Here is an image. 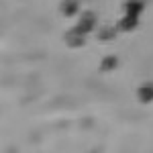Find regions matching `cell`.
Returning a JSON list of instances; mask_svg holds the SVG:
<instances>
[{"mask_svg": "<svg viewBox=\"0 0 153 153\" xmlns=\"http://www.w3.org/2000/svg\"><path fill=\"white\" fill-rule=\"evenodd\" d=\"M63 41H65V45L70 49H80V47H84V43H86V33H82L78 27H74V29H70V31L65 33Z\"/></svg>", "mask_w": 153, "mask_h": 153, "instance_id": "cell-1", "label": "cell"}, {"mask_svg": "<svg viewBox=\"0 0 153 153\" xmlns=\"http://www.w3.org/2000/svg\"><path fill=\"white\" fill-rule=\"evenodd\" d=\"M96 23H98V21H96V14L92 10H86L84 14H80V19H78V25H76V27H78L82 33L88 35V33H92V31L96 29Z\"/></svg>", "mask_w": 153, "mask_h": 153, "instance_id": "cell-2", "label": "cell"}, {"mask_svg": "<svg viewBox=\"0 0 153 153\" xmlns=\"http://www.w3.org/2000/svg\"><path fill=\"white\" fill-rule=\"evenodd\" d=\"M139 19L141 16H133V14H123L120 19H118V31H123V33H133L137 27H139Z\"/></svg>", "mask_w": 153, "mask_h": 153, "instance_id": "cell-3", "label": "cell"}, {"mask_svg": "<svg viewBox=\"0 0 153 153\" xmlns=\"http://www.w3.org/2000/svg\"><path fill=\"white\" fill-rule=\"evenodd\" d=\"M123 8H125V14L141 16L143 10H145V2H143V0H125Z\"/></svg>", "mask_w": 153, "mask_h": 153, "instance_id": "cell-4", "label": "cell"}, {"mask_svg": "<svg viewBox=\"0 0 153 153\" xmlns=\"http://www.w3.org/2000/svg\"><path fill=\"white\" fill-rule=\"evenodd\" d=\"M137 98H139L141 104H151L153 102V84L151 82L141 84L139 90H137Z\"/></svg>", "mask_w": 153, "mask_h": 153, "instance_id": "cell-5", "label": "cell"}, {"mask_svg": "<svg viewBox=\"0 0 153 153\" xmlns=\"http://www.w3.org/2000/svg\"><path fill=\"white\" fill-rule=\"evenodd\" d=\"M59 12L63 14V16H76L78 12H80V0H63L61 4H59Z\"/></svg>", "mask_w": 153, "mask_h": 153, "instance_id": "cell-6", "label": "cell"}, {"mask_svg": "<svg viewBox=\"0 0 153 153\" xmlns=\"http://www.w3.org/2000/svg\"><path fill=\"white\" fill-rule=\"evenodd\" d=\"M117 68H118V57L117 55H106V57H102L98 70L100 71H112V70H117Z\"/></svg>", "mask_w": 153, "mask_h": 153, "instance_id": "cell-7", "label": "cell"}, {"mask_svg": "<svg viewBox=\"0 0 153 153\" xmlns=\"http://www.w3.org/2000/svg\"><path fill=\"white\" fill-rule=\"evenodd\" d=\"M117 33H118V27H114V29H112V27H104V29L98 33V39H100V41H110V39H114Z\"/></svg>", "mask_w": 153, "mask_h": 153, "instance_id": "cell-8", "label": "cell"}]
</instances>
